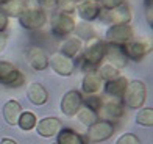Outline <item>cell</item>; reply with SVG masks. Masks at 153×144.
Here are the masks:
<instances>
[{"label": "cell", "instance_id": "9", "mask_svg": "<svg viewBox=\"0 0 153 144\" xmlns=\"http://www.w3.org/2000/svg\"><path fill=\"white\" fill-rule=\"evenodd\" d=\"M83 105V94L76 90L67 91L61 99V111L67 118H72Z\"/></svg>", "mask_w": 153, "mask_h": 144}, {"label": "cell", "instance_id": "3", "mask_svg": "<svg viewBox=\"0 0 153 144\" xmlns=\"http://www.w3.org/2000/svg\"><path fill=\"white\" fill-rule=\"evenodd\" d=\"M19 19V24L24 27L25 30H30V31H38V30H42L45 24L48 22V16L44 10L41 8H27L20 13Z\"/></svg>", "mask_w": 153, "mask_h": 144}, {"label": "cell", "instance_id": "14", "mask_svg": "<svg viewBox=\"0 0 153 144\" xmlns=\"http://www.w3.org/2000/svg\"><path fill=\"white\" fill-rule=\"evenodd\" d=\"M61 128H62L61 121L58 118H55V116L44 118V119H41L36 124V130H38L39 136H42V138H52V136H56Z\"/></svg>", "mask_w": 153, "mask_h": 144}, {"label": "cell", "instance_id": "7", "mask_svg": "<svg viewBox=\"0 0 153 144\" xmlns=\"http://www.w3.org/2000/svg\"><path fill=\"white\" fill-rule=\"evenodd\" d=\"M0 83L10 88H19L25 83V75L10 61H0Z\"/></svg>", "mask_w": 153, "mask_h": 144}, {"label": "cell", "instance_id": "6", "mask_svg": "<svg viewBox=\"0 0 153 144\" xmlns=\"http://www.w3.org/2000/svg\"><path fill=\"white\" fill-rule=\"evenodd\" d=\"M106 43L108 44H116V46H123L134 39V30L130 24H117V25H109L106 30Z\"/></svg>", "mask_w": 153, "mask_h": 144}, {"label": "cell", "instance_id": "12", "mask_svg": "<svg viewBox=\"0 0 153 144\" xmlns=\"http://www.w3.org/2000/svg\"><path fill=\"white\" fill-rule=\"evenodd\" d=\"M75 11L83 19V22H92L100 16L102 6L95 0H81L75 5Z\"/></svg>", "mask_w": 153, "mask_h": 144}, {"label": "cell", "instance_id": "29", "mask_svg": "<svg viewBox=\"0 0 153 144\" xmlns=\"http://www.w3.org/2000/svg\"><path fill=\"white\" fill-rule=\"evenodd\" d=\"M83 107L92 110V111L97 113V116H99V113L102 111V107H103V100L97 94H91V96H88V97H83Z\"/></svg>", "mask_w": 153, "mask_h": 144}, {"label": "cell", "instance_id": "16", "mask_svg": "<svg viewBox=\"0 0 153 144\" xmlns=\"http://www.w3.org/2000/svg\"><path fill=\"white\" fill-rule=\"evenodd\" d=\"M127 85H128V78L123 77V75H119V77H116L113 80L105 81L103 90H105V94H108L109 97L122 100V96H123L125 90H127Z\"/></svg>", "mask_w": 153, "mask_h": 144}, {"label": "cell", "instance_id": "27", "mask_svg": "<svg viewBox=\"0 0 153 144\" xmlns=\"http://www.w3.org/2000/svg\"><path fill=\"white\" fill-rule=\"evenodd\" d=\"M97 72H99V75L102 77V80H103V81L113 80V78H116V77H119V75H120V71L117 69L116 66H113L111 63H108V61L102 63Z\"/></svg>", "mask_w": 153, "mask_h": 144}, {"label": "cell", "instance_id": "4", "mask_svg": "<svg viewBox=\"0 0 153 144\" xmlns=\"http://www.w3.org/2000/svg\"><path fill=\"white\" fill-rule=\"evenodd\" d=\"M75 17L72 13H67V11H58L55 13L53 17H52V31L55 36L58 38H67L71 36L72 33L75 31Z\"/></svg>", "mask_w": 153, "mask_h": 144}, {"label": "cell", "instance_id": "20", "mask_svg": "<svg viewBox=\"0 0 153 144\" xmlns=\"http://www.w3.org/2000/svg\"><path fill=\"white\" fill-rule=\"evenodd\" d=\"M27 97H28V100L33 105L41 107V105L47 104L48 91L41 83H38V81H31V83L28 85V88H27Z\"/></svg>", "mask_w": 153, "mask_h": 144}, {"label": "cell", "instance_id": "21", "mask_svg": "<svg viewBox=\"0 0 153 144\" xmlns=\"http://www.w3.org/2000/svg\"><path fill=\"white\" fill-rule=\"evenodd\" d=\"M2 113H3V119L8 125H17V119H19L20 113H22V105L17 100L11 99L3 105Z\"/></svg>", "mask_w": 153, "mask_h": 144}, {"label": "cell", "instance_id": "33", "mask_svg": "<svg viewBox=\"0 0 153 144\" xmlns=\"http://www.w3.org/2000/svg\"><path fill=\"white\" fill-rule=\"evenodd\" d=\"M8 25H10L8 16H6L3 11H0V33H5L6 28H8Z\"/></svg>", "mask_w": 153, "mask_h": 144}, {"label": "cell", "instance_id": "18", "mask_svg": "<svg viewBox=\"0 0 153 144\" xmlns=\"http://www.w3.org/2000/svg\"><path fill=\"white\" fill-rule=\"evenodd\" d=\"M81 50H83V41L78 36L71 35V36H67L64 39V43L61 44L59 53L67 57V58H71V60H74L81 53Z\"/></svg>", "mask_w": 153, "mask_h": 144}, {"label": "cell", "instance_id": "34", "mask_svg": "<svg viewBox=\"0 0 153 144\" xmlns=\"http://www.w3.org/2000/svg\"><path fill=\"white\" fill-rule=\"evenodd\" d=\"M6 46H8V35L5 31V33H0V53L5 52Z\"/></svg>", "mask_w": 153, "mask_h": 144}, {"label": "cell", "instance_id": "26", "mask_svg": "<svg viewBox=\"0 0 153 144\" xmlns=\"http://www.w3.org/2000/svg\"><path fill=\"white\" fill-rule=\"evenodd\" d=\"M76 119H78L83 125H86V127H89V125H92L95 121H99V116H97V113H94L92 110H89V108H86V107H83L81 105V108L76 111Z\"/></svg>", "mask_w": 153, "mask_h": 144}, {"label": "cell", "instance_id": "23", "mask_svg": "<svg viewBox=\"0 0 153 144\" xmlns=\"http://www.w3.org/2000/svg\"><path fill=\"white\" fill-rule=\"evenodd\" d=\"M36 124H38V118L31 111H22L17 119V125L24 132H30V130L36 128Z\"/></svg>", "mask_w": 153, "mask_h": 144}, {"label": "cell", "instance_id": "15", "mask_svg": "<svg viewBox=\"0 0 153 144\" xmlns=\"http://www.w3.org/2000/svg\"><path fill=\"white\" fill-rule=\"evenodd\" d=\"M105 58L108 60V63L116 66L117 69H123L128 63V58L125 52L122 50V46H116V44H108L106 43V50H105Z\"/></svg>", "mask_w": 153, "mask_h": 144}, {"label": "cell", "instance_id": "5", "mask_svg": "<svg viewBox=\"0 0 153 144\" xmlns=\"http://www.w3.org/2000/svg\"><path fill=\"white\" fill-rule=\"evenodd\" d=\"M116 132V127L111 121L106 119H99L95 121L92 125L88 127V132H86V140L88 143H103L109 140L111 136L114 135Z\"/></svg>", "mask_w": 153, "mask_h": 144}, {"label": "cell", "instance_id": "10", "mask_svg": "<svg viewBox=\"0 0 153 144\" xmlns=\"http://www.w3.org/2000/svg\"><path fill=\"white\" fill-rule=\"evenodd\" d=\"M122 50L125 52L128 60L141 61L152 52V44L147 41H130V43L122 46Z\"/></svg>", "mask_w": 153, "mask_h": 144}, {"label": "cell", "instance_id": "8", "mask_svg": "<svg viewBox=\"0 0 153 144\" xmlns=\"http://www.w3.org/2000/svg\"><path fill=\"white\" fill-rule=\"evenodd\" d=\"M103 22L111 24V25H117V24H130L133 19V13H131L128 3L125 2L119 6H116L113 10H105L100 13V16Z\"/></svg>", "mask_w": 153, "mask_h": 144}, {"label": "cell", "instance_id": "38", "mask_svg": "<svg viewBox=\"0 0 153 144\" xmlns=\"http://www.w3.org/2000/svg\"><path fill=\"white\" fill-rule=\"evenodd\" d=\"M95 2H99V0H95Z\"/></svg>", "mask_w": 153, "mask_h": 144}, {"label": "cell", "instance_id": "30", "mask_svg": "<svg viewBox=\"0 0 153 144\" xmlns=\"http://www.w3.org/2000/svg\"><path fill=\"white\" fill-rule=\"evenodd\" d=\"M116 144H141V140H139L134 133H123L120 138L116 141Z\"/></svg>", "mask_w": 153, "mask_h": 144}, {"label": "cell", "instance_id": "31", "mask_svg": "<svg viewBox=\"0 0 153 144\" xmlns=\"http://www.w3.org/2000/svg\"><path fill=\"white\" fill-rule=\"evenodd\" d=\"M99 3H100L102 8H105V10H113L116 6L125 3V0H99Z\"/></svg>", "mask_w": 153, "mask_h": 144}, {"label": "cell", "instance_id": "2", "mask_svg": "<svg viewBox=\"0 0 153 144\" xmlns=\"http://www.w3.org/2000/svg\"><path fill=\"white\" fill-rule=\"evenodd\" d=\"M145 100H147V85L141 80L128 81L127 90L122 96L123 105L131 110H139L144 107Z\"/></svg>", "mask_w": 153, "mask_h": 144}, {"label": "cell", "instance_id": "13", "mask_svg": "<svg viewBox=\"0 0 153 144\" xmlns=\"http://www.w3.org/2000/svg\"><path fill=\"white\" fill-rule=\"evenodd\" d=\"M48 66L61 77H71L75 69L74 61L61 53H53L52 57H48Z\"/></svg>", "mask_w": 153, "mask_h": 144}, {"label": "cell", "instance_id": "36", "mask_svg": "<svg viewBox=\"0 0 153 144\" xmlns=\"http://www.w3.org/2000/svg\"><path fill=\"white\" fill-rule=\"evenodd\" d=\"M0 144H17L13 138H3L2 141H0Z\"/></svg>", "mask_w": 153, "mask_h": 144}, {"label": "cell", "instance_id": "24", "mask_svg": "<svg viewBox=\"0 0 153 144\" xmlns=\"http://www.w3.org/2000/svg\"><path fill=\"white\" fill-rule=\"evenodd\" d=\"M2 8H3V13L8 17H19L20 13L27 8V5H25L24 0H10V2L5 3Z\"/></svg>", "mask_w": 153, "mask_h": 144}, {"label": "cell", "instance_id": "11", "mask_svg": "<svg viewBox=\"0 0 153 144\" xmlns=\"http://www.w3.org/2000/svg\"><path fill=\"white\" fill-rule=\"evenodd\" d=\"M25 58L34 71H44L48 66V53L39 46H30L25 52Z\"/></svg>", "mask_w": 153, "mask_h": 144}, {"label": "cell", "instance_id": "17", "mask_svg": "<svg viewBox=\"0 0 153 144\" xmlns=\"http://www.w3.org/2000/svg\"><path fill=\"white\" fill-rule=\"evenodd\" d=\"M125 113V105L120 99H113V100H108V102H103V107H102V111L99 113V119H100V114L103 118H108L109 119H119L122 118Z\"/></svg>", "mask_w": 153, "mask_h": 144}, {"label": "cell", "instance_id": "35", "mask_svg": "<svg viewBox=\"0 0 153 144\" xmlns=\"http://www.w3.org/2000/svg\"><path fill=\"white\" fill-rule=\"evenodd\" d=\"M147 22L150 27H153V6H147Z\"/></svg>", "mask_w": 153, "mask_h": 144}, {"label": "cell", "instance_id": "19", "mask_svg": "<svg viewBox=\"0 0 153 144\" xmlns=\"http://www.w3.org/2000/svg\"><path fill=\"white\" fill-rule=\"evenodd\" d=\"M102 86H103V80L97 71H91V72L85 74L83 81H81V90L85 94H88V96L97 94L102 90Z\"/></svg>", "mask_w": 153, "mask_h": 144}, {"label": "cell", "instance_id": "22", "mask_svg": "<svg viewBox=\"0 0 153 144\" xmlns=\"http://www.w3.org/2000/svg\"><path fill=\"white\" fill-rule=\"evenodd\" d=\"M56 144H88L86 136L80 135L74 128H61L56 135Z\"/></svg>", "mask_w": 153, "mask_h": 144}, {"label": "cell", "instance_id": "39", "mask_svg": "<svg viewBox=\"0 0 153 144\" xmlns=\"http://www.w3.org/2000/svg\"><path fill=\"white\" fill-rule=\"evenodd\" d=\"M55 144H56V143H55Z\"/></svg>", "mask_w": 153, "mask_h": 144}, {"label": "cell", "instance_id": "25", "mask_svg": "<svg viewBox=\"0 0 153 144\" xmlns=\"http://www.w3.org/2000/svg\"><path fill=\"white\" fill-rule=\"evenodd\" d=\"M75 36H78L83 43H89V41H92L95 38V30L94 27L89 24V22H81L75 27Z\"/></svg>", "mask_w": 153, "mask_h": 144}, {"label": "cell", "instance_id": "37", "mask_svg": "<svg viewBox=\"0 0 153 144\" xmlns=\"http://www.w3.org/2000/svg\"><path fill=\"white\" fill-rule=\"evenodd\" d=\"M10 2V0H0V6H3L5 3H8Z\"/></svg>", "mask_w": 153, "mask_h": 144}, {"label": "cell", "instance_id": "1", "mask_svg": "<svg viewBox=\"0 0 153 144\" xmlns=\"http://www.w3.org/2000/svg\"><path fill=\"white\" fill-rule=\"evenodd\" d=\"M105 50H106V43L102 39H92L86 44V47L81 50L78 55L80 58V67L85 72L95 71V67L102 63L105 58Z\"/></svg>", "mask_w": 153, "mask_h": 144}, {"label": "cell", "instance_id": "32", "mask_svg": "<svg viewBox=\"0 0 153 144\" xmlns=\"http://www.w3.org/2000/svg\"><path fill=\"white\" fill-rule=\"evenodd\" d=\"M38 5L41 6V10H52L56 6V0H38Z\"/></svg>", "mask_w": 153, "mask_h": 144}, {"label": "cell", "instance_id": "28", "mask_svg": "<svg viewBox=\"0 0 153 144\" xmlns=\"http://www.w3.org/2000/svg\"><path fill=\"white\" fill-rule=\"evenodd\" d=\"M136 122L142 127L153 125V108H139L136 114Z\"/></svg>", "mask_w": 153, "mask_h": 144}]
</instances>
